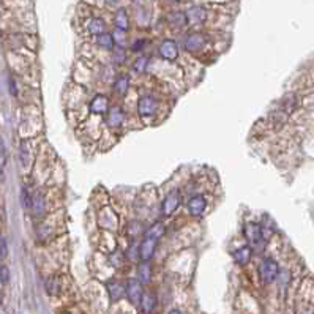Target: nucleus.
<instances>
[{
	"mask_svg": "<svg viewBox=\"0 0 314 314\" xmlns=\"http://www.w3.org/2000/svg\"><path fill=\"white\" fill-rule=\"evenodd\" d=\"M259 275H261L262 283H265V284L273 283L279 275V267L276 264V261L265 259L259 267Z\"/></svg>",
	"mask_w": 314,
	"mask_h": 314,
	"instance_id": "2",
	"label": "nucleus"
},
{
	"mask_svg": "<svg viewBox=\"0 0 314 314\" xmlns=\"http://www.w3.org/2000/svg\"><path fill=\"white\" fill-rule=\"evenodd\" d=\"M179 206H180V193L179 191L169 193L163 202V215H166V216L172 215Z\"/></svg>",
	"mask_w": 314,
	"mask_h": 314,
	"instance_id": "5",
	"label": "nucleus"
},
{
	"mask_svg": "<svg viewBox=\"0 0 314 314\" xmlns=\"http://www.w3.org/2000/svg\"><path fill=\"white\" fill-rule=\"evenodd\" d=\"M164 234V226L161 223H155L152 227H149V231L146 232V235H150V237H155V239H161Z\"/></svg>",
	"mask_w": 314,
	"mask_h": 314,
	"instance_id": "23",
	"label": "nucleus"
},
{
	"mask_svg": "<svg viewBox=\"0 0 314 314\" xmlns=\"http://www.w3.org/2000/svg\"><path fill=\"white\" fill-rule=\"evenodd\" d=\"M147 63H149V58L147 57H139L138 60L134 62V71L144 73V71L147 70Z\"/></svg>",
	"mask_w": 314,
	"mask_h": 314,
	"instance_id": "25",
	"label": "nucleus"
},
{
	"mask_svg": "<svg viewBox=\"0 0 314 314\" xmlns=\"http://www.w3.org/2000/svg\"><path fill=\"white\" fill-rule=\"evenodd\" d=\"M97 43H98L100 48H103L106 51H112L114 46H115V40H114V37L111 35V33L105 32V33H101V35L97 37Z\"/></svg>",
	"mask_w": 314,
	"mask_h": 314,
	"instance_id": "16",
	"label": "nucleus"
},
{
	"mask_svg": "<svg viewBox=\"0 0 314 314\" xmlns=\"http://www.w3.org/2000/svg\"><path fill=\"white\" fill-rule=\"evenodd\" d=\"M138 276H139V283L141 284H149L150 283V279H152V268H150L147 261H144L142 264L139 265Z\"/></svg>",
	"mask_w": 314,
	"mask_h": 314,
	"instance_id": "17",
	"label": "nucleus"
},
{
	"mask_svg": "<svg viewBox=\"0 0 314 314\" xmlns=\"http://www.w3.org/2000/svg\"><path fill=\"white\" fill-rule=\"evenodd\" d=\"M46 289L51 295H55L60 292V279H58L57 276H52V278H49L48 279V283H46Z\"/></svg>",
	"mask_w": 314,
	"mask_h": 314,
	"instance_id": "22",
	"label": "nucleus"
},
{
	"mask_svg": "<svg viewBox=\"0 0 314 314\" xmlns=\"http://www.w3.org/2000/svg\"><path fill=\"white\" fill-rule=\"evenodd\" d=\"M158 109V101L152 97H142L139 98L138 103V112L141 114V117H150L157 112Z\"/></svg>",
	"mask_w": 314,
	"mask_h": 314,
	"instance_id": "3",
	"label": "nucleus"
},
{
	"mask_svg": "<svg viewBox=\"0 0 314 314\" xmlns=\"http://www.w3.org/2000/svg\"><path fill=\"white\" fill-rule=\"evenodd\" d=\"M8 279H10V271H8L6 267H0V283L6 284Z\"/></svg>",
	"mask_w": 314,
	"mask_h": 314,
	"instance_id": "28",
	"label": "nucleus"
},
{
	"mask_svg": "<svg viewBox=\"0 0 314 314\" xmlns=\"http://www.w3.org/2000/svg\"><path fill=\"white\" fill-rule=\"evenodd\" d=\"M107 107H109V100L105 95H97L90 103L92 112H97V114H105L107 111Z\"/></svg>",
	"mask_w": 314,
	"mask_h": 314,
	"instance_id": "12",
	"label": "nucleus"
},
{
	"mask_svg": "<svg viewBox=\"0 0 314 314\" xmlns=\"http://www.w3.org/2000/svg\"><path fill=\"white\" fill-rule=\"evenodd\" d=\"M89 32L92 33V35H101V33H105L106 32V24L105 21L101 19V18H93L90 22H89Z\"/></svg>",
	"mask_w": 314,
	"mask_h": 314,
	"instance_id": "18",
	"label": "nucleus"
},
{
	"mask_svg": "<svg viewBox=\"0 0 314 314\" xmlns=\"http://www.w3.org/2000/svg\"><path fill=\"white\" fill-rule=\"evenodd\" d=\"M175 2H186V0H175Z\"/></svg>",
	"mask_w": 314,
	"mask_h": 314,
	"instance_id": "34",
	"label": "nucleus"
},
{
	"mask_svg": "<svg viewBox=\"0 0 314 314\" xmlns=\"http://www.w3.org/2000/svg\"><path fill=\"white\" fill-rule=\"evenodd\" d=\"M141 308L142 311L146 313V314H150L152 311H154L157 308V297L155 294H152V292H144L142 297H141Z\"/></svg>",
	"mask_w": 314,
	"mask_h": 314,
	"instance_id": "11",
	"label": "nucleus"
},
{
	"mask_svg": "<svg viewBox=\"0 0 314 314\" xmlns=\"http://www.w3.org/2000/svg\"><path fill=\"white\" fill-rule=\"evenodd\" d=\"M125 120V114L120 107H114L111 109V112H109V117H107V123L109 126H112V128H117V126H120Z\"/></svg>",
	"mask_w": 314,
	"mask_h": 314,
	"instance_id": "15",
	"label": "nucleus"
},
{
	"mask_svg": "<svg viewBox=\"0 0 314 314\" xmlns=\"http://www.w3.org/2000/svg\"><path fill=\"white\" fill-rule=\"evenodd\" d=\"M125 291H126V295H128V299H130L131 303L139 305L141 297H142V294H144L139 281H134V279H130L128 284H126V287H125Z\"/></svg>",
	"mask_w": 314,
	"mask_h": 314,
	"instance_id": "7",
	"label": "nucleus"
},
{
	"mask_svg": "<svg viewBox=\"0 0 314 314\" xmlns=\"http://www.w3.org/2000/svg\"><path fill=\"white\" fill-rule=\"evenodd\" d=\"M169 22H171L174 27H183V25H186V22H188V19H186V14L185 13H172L171 16H169Z\"/></svg>",
	"mask_w": 314,
	"mask_h": 314,
	"instance_id": "21",
	"label": "nucleus"
},
{
	"mask_svg": "<svg viewBox=\"0 0 314 314\" xmlns=\"http://www.w3.org/2000/svg\"><path fill=\"white\" fill-rule=\"evenodd\" d=\"M245 237H247V240L250 242V247L251 248H258L262 250L265 243V234H264V229H262L261 224L258 223H247L245 224Z\"/></svg>",
	"mask_w": 314,
	"mask_h": 314,
	"instance_id": "1",
	"label": "nucleus"
},
{
	"mask_svg": "<svg viewBox=\"0 0 314 314\" xmlns=\"http://www.w3.org/2000/svg\"><path fill=\"white\" fill-rule=\"evenodd\" d=\"M185 14H186V19L193 24H201L207 19V11H206V8H202V6H191Z\"/></svg>",
	"mask_w": 314,
	"mask_h": 314,
	"instance_id": "10",
	"label": "nucleus"
},
{
	"mask_svg": "<svg viewBox=\"0 0 314 314\" xmlns=\"http://www.w3.org/2000/svg\"><path fill=\"white\" fill-rule=\"evenodd\" d=\"M107 292H109V297H111V300H112V302L120 300L122 297L126 294L125 286H123V284H120V283H117V281H111V283H107Z\"/></svg>",
	"mask_w": 314,
	"mask_h": 314,
	"instance_id": "14",
	"label": "nucleus"
},
{
	"mask_svg": "<svg viewBox=\"0 0 314 314\" xmlns=\"http://www.w3.org/2000/svg\"><path fill=\"white\" fill-rule=\"evenodd\" d=\"M146 43H147L146 40H139V41H136L134 46H133V51H141V49H144V45H146Z\"/></svg>",
	"mask_w": 314,
	"mask_h": 314,
	"instance_id": "31",
	"label": "nucleus"
},
{
	"mask_svg": "<svg viewBox=\"0 0 314 314\" xmlns=\"http://www.w3.org/2000/svg\"><path fill=\"white\" fill-rule=\"evenodd\" d=\"M0 256L2 258L6 256V242H5V239H0Z\"/></svg>",
	"mask_w": 314,
	"mask_h": 314,
	"instance_id": "30",
	"label": "nucleus"
},
{
	"mask_svg": "<svg viewBox=\"0 0 314 314\" xmlns=\"http://www.w3.org/2000/svg\"><path fill=\"white\" fill-rule=\"evenodd\" d=\"M32 209H35L37 215L43 213V210H45V198L41 196V193H38L37 196L33 198V207Z\"/></svg>",
	"mask_w": 314,
	"mask_h": 314,
	"instance_id": "24",
	"label": "nucleus"
},
{
	"mask_svg": "<svg viewBox=\"0 0 314 314\" xmlns=\"http://www.w3.org/2000/svg\"><path fill=\"white\" fill-rule=\"evenodd\" d=\"M204 46H206V37L202 33H191L185 40V48L191 52H198Z\"/></svg>",
	"mask_w": 314,
	"mask_h": 314,
	"instance_id": "6",
	"label": "nucleus"
},
{
	"mask_svg": "<svg viewBox=\"0 0 314 314\" xmlns=\"http://www.w3.org/2000/svg\"><path fill=\"white\" fill-rule=\"evenodd\" d=\"M159 52L166 60H175L177 55H179V46L172 40H164L159 48Z\"/></svg>",
	"mask_w": 314,
	"mask_h": 314,
	"instance_id": "9",
	"label": "nucleus"
},
{
	"mask_svg": "<svg viewBox=\"0 0 314 314\" xmlns=\"http://www.w3.org/2000/svg\"><path fill=\"white\" fill-rule=\"evenodd\" d=\"M22 204L27 210H30L33 207V196L25 188L22 190Z\"/></svg>",
	"mask_w": 314,
	"mask_h": 314,
	"instance_id": "26",
	"label": "nucleus"
},
{
	"mask_svg": "<svg viewBox=\"0 0 314 314\" xmlns=\"http://www.w3.org/2000/svg\"><path fill=\"white\" fill-rule=\"evenodd\" d=\"M114 58H115V62L117 63H123L125 62V51L122 48H114Z\"/></svg>",
	"mask_w": 314,
	"mask_h": 314,
	"instance_id": "27",
	"label": "nucleus"
},
{
	"mask_svg": "<svg viewBox=\"0 0 314 314\" xmlns=\"http://www.w3.org/2000/svg\"><path fill=\"white\" fill-rule=\"evenodd\" d=\"M157 243H158V239L146 235V239H144V242L141 243V248H139V256H141L142 261H150L152 259V256H154V253L157 250Z\"/></svg>",
	"mask_w": 314,
	"mask_h": 314,
	"instance_id": "4",
	"label": "nucleus"
},
{
	"mask_svg": "<svg viewBox=\"0 0 314 314\" xmlns=\"http://www.w3.org/2000/svg\"><path fill=\"white\" fill-rule=\"evenodd\" d=\"M117 2H118V0H106V3H107V5H111V6L117 5Z\"/></svg>",
	"mask_w": 314,
	"mask_h": 314,
	"instance_id": "32",
	"label": "nucleus"
},
{
	"mask_svg": "<svg viewBox=\"0 0 314 314\" xmlns=\"http://www.w3.org/2000/svg\"><path fill=\"white\" fill-rule=\"evenodd\" d=\"M253 256V248L251 247H242L234 253V259L239 265H247L251 261Z\"/></svg>",
	"mask_w": 314,
	"mask_h": 314,
	"instance_id": "13",
	"label": "nucleus"
},
{
	"mask_svg": "<svg viewBox=\"0 0 314 314\" xmlns=\"http://www.w3.org/2000/svg\"><path fill=\"white\" fill-rule=\"evenodd\" d=\"M207 209V201L204 196H194L188 202V210L193 216H202Z\"/></svg>",
	"mask_w": 314,
	"mask_h": 314,
	"instance_id": "8",
	"label": "nucleus"
},
{
	"mask_svg": "<svg viewBox=\"0 0 314 314\" xmlns=\"http://www.w3.org/2000/svg\"><path fill=\"white\" fill-rule=\"evenodd\" d=\"M115 25L118 30H128L130 27V22H128V14H126V11L123 10V8H120L117 13H115Z\"/></svg>",
	"mask_w": 314,
	"mask_h": 314,
	"instance_id": "19",
	"label": "nucleus"
},
{
	"mask_svg": "<svg viewBox=\"0 0 314 314\" xmlns=\"http://www.w3.org/2000/svg\"><path fill=\"white\" fill-rule=\"evenodd\" d=\"M21 159H22V164L25 166L27 164V161H29V155H27V147L22 144V147H21Z\"/></svg>",
	"mask_w": 314,
	"mask_h": 314,
	"instance_id": "29",
	"label": "nucleus"
},
{
	"mask_svg": "<svg viewBox=\"0 0 314 314\" xmlns=\"http://www.w3.org/2000/svg\"><path fill=\"white\" fill-rule=\"evenodd\" d=\"M169 314H182V313H180L179 310H172V311H171V313H169Z\"/></svg>",
	"mask_w": 314,
	"mask_h": 314,
	"instance_id": "33",
	"label": "nucleus"
},
{
	"mask_svg": "<svg viewBox=\"0 0 314 314\" xmlns=\"http://www.w3.org/2000/svg\"><path fill=\"white\" fill-rule=\"evenodd\" d=\"M130 89V78L126 74L118 76L117 81H115V92L120 93V95H125L126 92Z\"/></svg>",
	"mask_w": 314,
	"mask_h": 314,
	"instance_id": "20",
	"label": "nucleus"
}]
</instances>
